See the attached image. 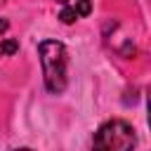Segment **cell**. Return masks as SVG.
Here are the masks:
<instances>
[{
	"instance_id": "obj_1",
	"label": "cell",
	"mask_w": 151,
	"mask_h": 151,
	"mask_svg": "<svg viewBox=\"0 0 151 151\" xmlns=\"http://www.w3.org/2000/svg\"><path fill=\"white\" fill-rule=\"evenodd\" d=\"M40 64H42V76H45V87L52 94H61L66 90V66H68V52L66 45L59 40H42L38 45Z\"/></svg>"
},
{
	"instance_id": "obj_2",
	"label": "cell",
	"mask_w": 151,
	"mask_h": 151,
	"mask_svg": "<svg viewBox=\"0 0 151 151\" xmlns=\"http://www.w3.org/2000/svg\"><path fill=\"white\" fill-rule=\"evenodd\" d=\"M137 144L134 127L127 120L113 118L99 125L92 139V151H132Z\"/></svg>"
},
{
	"instance_id": "obj_3",
	"label": "cell",
	"mask_w": 151,
	"mask_h": 151,
	"mask_svg": "<svg viewBox=\"0 0 151 151\" xmlns=\"http://www.w3.org/2000/svg\"><path fill=\"white\" fill-rule=\"evenodd\" d=\"M59 5L61 24H73L92 12V0H54Z\"/></svg>"
},
{
	"instance_id": "obj_4",
	"label": "cell",
	"mask_w": 151,
	"mask_h": 151,
	"mask_svg": "<svg viewBox=\"0 0 151 151\" xmlns=\"http://www.w3.org/2000/svg\"><path fill=\"white\" fill-rule=\"evenodd\" d=\"M17 52H19V40H14V38L0 40V57H9V54H17Z\"/></svg>"
},
{
	"instance_id": "obj_5",
	"label": "cell",
	"mask_w": 151,
	"mask_h": 151,
	"mask_svg": "<svg viewBox=\"0 0 151 151\" xmlns=\"http://www.w3.org/2000/svg\"><path fill=\"white\" fill-rule=\"evenodd\" d=\"M7 28H9V21H7V19H2V17H0V35H2V33H5V31H7Z\"/></svg>"
},
{
	"instance_id": "obj_6",
	"label": "cell",
	"mask_w": 151,
	"mask_h": 151,
	"mask_svg": "<svg viewBox=\"0 0 151 151\" xmlns=\"http://www.w3.org/2000/svg\"><path fill=\"white\" fill-rule=\"evenodd\" d=\"M14 151H33V149H26V146H24V149H14Z\"/></svg>"
}]
</instances>
